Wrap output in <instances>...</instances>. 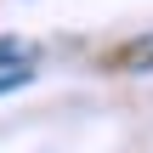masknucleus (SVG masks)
<instances>
[{
  "label": "nucleus",
  "instance_id": "nucleus-1",
  "mask_svg": "<svg viewBox=\"0 0 153 153\" xmlns=\"http://www.w3.org/2000/svg\"><path fill=\"white\" fill-rule=\"evenodd\" d=\"M119 62H125L131 74H148V68H153V34H142V40H131V51H125Z\"/></svg>",
  "mask_w": 153,
  "mask_h": 153
},
{
  "label": "nucleus",
  "instance_id": "nucleus-2",
  "mask_svg": "<svg viewBox=\"0 0 153 153\" xmlns=\"http://www.w3.org/2000/svg\"><path fill=\"white\" fill-rule=\"evenodd\" d=\"M17 62L28 68V51H23V40H11V34H0V74H17Z\"/></svg>",
  "mask_w": 153,
  "mask_h": 153
},
{
  "label": "nucleus",
  "instance_id": "nucleus-3",
  "mask_svg": "<svg viewBox=\"0 0 153 153\" xmlns=\"http://www.w3.org/2000/svg\"><path fill=\"white\" fill-rule=\"evenodd\" d=\"M23 79H28V68H17V74H0V97H6V91H17Z\"/></svg>",
  "mask_w": 153,
  "mask_h": 153
}]
</instances>
